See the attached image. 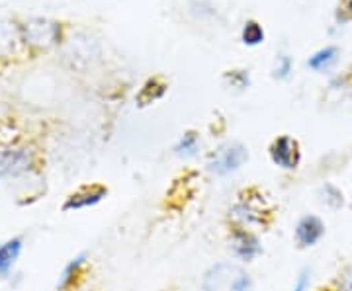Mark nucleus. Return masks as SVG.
<instances>
[{
  "instance_id": "obj_17",
  "label": "nucleus",
  "mask_w": 352,
  "mask_h": 291,
  "mask_svg": "<svg viewBox=\"0 0 352 291\" xmlns=\"http://www.w3.org/2000/svg\"><path fill=\"white\" fill-rule=\"evenodd\" d=\"M226 78L231 82V86L235 89H247L251 84V76L247 71H229Z\"/></svg>"
},
{
  "instance_id": "obj_1",
  "label": "nucleus",
  "mask_w": 352,
  "mask_h": 291,
  "mask_svg": "<svg viewBox=\"0 0 352 291\" xmlns=\"http://www.w3.org/2000/svg\"><path fill=\"white\" fill-rule=\"evenodd\" d=\"M251 286L249 272L231 262L215 264L204 274L201 279L204 291H251Z\"/></svg>"
},
{
  "instance_id": "obj_4",
  "label": "nucleus",
  "mask_w": 352,
  "mask_h": 291,
  "mask_svg": "<svg viewBox=\"0 0 352 291\" xmlns=\"http://www.w3.org/2000/svg\"><path fill=\"white\" fill-rule=\"evenodd\" d=\"M34 152L25 147H2L0 149V176H20L32 170Z\"/></svg>"
},
{
  "instance_id": "obj_16",
  "label": "nucleus",
  "mask_w": 352,
  "mask_h": 291,
  "mask_svg": "<svg viewBox=\"0 0 352 291\" xmlns=\"http://www.w3.org/2000/svg\"><path fill=\"white\" fill-rule=\"evenodd\" d=\"M292 69H294L292 57H288V55H278L276 65H274V71H272V76L278 78V80H286V78L292 75Z\"/></svg>"
},
{
  "instance_id": "obj_19",
  "label": "nucleus",
  "mask_w": 352,
  "mask_h": 291,
  "mask_svg": "<svg viewBox=\"0 0 352 291\" xmlns=\"http://www.w3.org/2000/svg\"><path fill=\"white\" fill-rule=\"evenodd\" d=\"M309 288H311V272L307 268H303L302 272L298 274L296 281H294L292 291H309Z\"/></svg>"
},
{
  "instance_id": "obj_12",
  "label": "nucleus",
  "mask_w": 352,
  "mask_h": 291,
  "mask_svg": "<svg viewBox=\"0 0 352 291\" xmlns=\"http://www.w3.org/2000/svg\"><path fill=\"white\" fill-rule=\"evenodd\" d=\"M319 198H321V202L325 203L329 209H333V211H339V209H342V207L346 205L344 191L340 190L337 184H333V182H325V184L319 188Z\"/></svg>"
},
{
  "instance_id": "obj_15",
  "label": "nucleus",
  "mask_w": 352,
  "mask_h": 291,
  "mask_svg": "<svg viewBox=\"0 0 352 291\" xmlns=\"http://www.w3.org/2000/svg\"><path fill=\"white\" fill-rule=\"evenodd\" d=\"M200 151V137L196 131H186L175 145V152L178 156H194Z\"/></svg>"
},
{
  "instance_id": "obj_11",
  "label": "nucleus",
  "mask_w": 352,
  "mask_h": 291,
  "mask_svg": "<svg viewBox=\"0 0 352 291\" xmlns=\"http://www.w3.org/2000/svg\"><path fill=\"white\" fill-rule=\"evenodd\" d=\"M22 237H14L10 241L0 244V276H8L22 253Z\"/></svg>"
},
{
  "instance_id": "obj_6",
  "label": "nucleus",
  "mask_w": 352,
  "mask_h": 291,
  "mask_svg": "<svg viewBox=\"0 0 352 291\" xmlns=\"http://www.w3.org/2000/svg\"><path fill=\"white\" fill-rule=\"evenodd\" d=\"M327 233V227H325V221L321 217L317 216H303L298 223H296V229H294V239H296V244L300 248H314L315 244L323 241Z\"/></svg>"
},
{
  "instance_id": "obj_18",
  "label": "nucleus",
  "mask_w": 352,
  "mask_h": 291,
  "mask_svg": "<svg viewBox=\"0 0 352 291\" xmlns=\"http://www.w3.org/2000/svg\"><path fill=\"white\" fill-rule=\"evenodd\" d=\"M335 291H352V264L339 272L335 279Z\"/></svg>"
},
{
  "instance_id": "obj_14",
  "label": "nucleus",
  "mask_w": 352,
  "mask_h": 291,
  "mask_svg": "<svg viewBox=\"0 0 352 291\" xmlns=\"http://www.w3.org/2000/svg\"><path fill=\"white\" fill-rule=\"evenodd\" d=\"M264 30L263 25L258 24L256 20H247L245 25H243V30H241V39H243V43L245 45H249V47H254V45H261L264 41Z\"/></svg>"
},
{
  "instance_id": "obj_2",
  "label": "nucleus",
  "mask_w": 352,
  "mask_h": 291,
  "mask_svg": "<svg viewBox=\"0 0 352 291\" xmlns=\"http://www.w3.org/2000/svg\"><path fill=\"white\" fill-rule=\"evenodd\" d=\"M249 161V152L241 143H227L212 154L208 168L215 176H229Z\"/></svg>"
},
{
  "instance_id": "obj_3",
  "label": "nucleus",
  "mask_w": 352,
  "mask_h": 291,
  "mask_svg": "<svg viewBox=\"0 0 352 291\" xmlns=\"http://www.w3.org/2000/svg\"><path fill=\"white\" fill-rule=\"evenodd\" d=\"M229 241H231L233 254L243 262H252L254 258L263 254V244L258 241V237L245 225L233 223L229 231Z\"/></svg>"
},
{
  "instance_id": "obj_8",
  "label": "nucleus",
  "mask_w": 352,
  "mask_h": 291,
  "mask_svg": "<svg viewBox=\"0 0 352 291\" xmlns=\"http://www.w3.org/2000/svg\"><path fill=\"white\" fill-rule=\"evenodd\" d=\"M108 196V188L102 184H87L73 191L63 203V211H76V209H87L96 203H100Z\"/></svg>"
},
{
  "instance_id": "obj_20",
  "label": "nucleus",
  "mask_w": 352,
  "mask_h": 291,
  "mask_svg": "<svg viewBox=\"0 0 352 291\" xmlns=\"http://www.w3.org/2000/svg\"><path fill=\"white\" fill-rule=\"evenodd\" d=\"M344 10L352 16V0H344Z\"/></svg>"
},
{
  "instance_id": "obj_13",
  "label": "nucleus",
  "mask_w": 352,
  "mask_h": 291,
  "mask_svg": "<svg viewBox=\"0 0 352 291\" xmlns=\"http://www.w3.org/2000/svg\"><path fill=\"white\" fill-rule=\"evenodd\" d=\"M164 92H166V82L164 80H161V78H149L145 82V86L138 94L139 106H149L155 100L163 98Z\"/></svg>"
},
{
  "instance_id": "obj_5",
  "label": "nucleus",
  "mask_w": 352,
  "mask_h": 291,
  "mask_svg": "<svg viewBox=\"0 0 352 291\" xmlns=\"http://www.w3.org/2000/svg\"><path fill=\"white\" fill-rule=\"evenodd\" d=\"M270 159L272 163L284 170H296L302 163V151H300V143L292 139L289 135H280L270 143Z\"/></svg>"
},
{
  "instance_id": "obj_9",
  "label": "nucleus",
  "mask_w": 352,
  "mask_h": 291,
  "mask_svg": "<svg viewBox=\"0 0 352 291\" xmlns=\"http://www.w3.org/2000/svg\"><path fill=\"white\" fill-rule=\"evenodd\" d=\"M264 216H268V211L264 209L261 202L256 203L252 198H239V202L233 205L231 209V217H233V223L237 225H266Z\"/></svg>"
},
{
  "instance_id": "obj_10",
  "label": "nucleus",
  "mask_w": 352,
  "mask_h": 291,
  "mask_svg": "<svg viewBox=\"0 0 352 291\" xmlns=\"http://www.w3.org/2000/svg\"><path fill=\"white\" fill-rule=\"evenodd\" d=\"M340 51L337 45H325L321 49H317L307 59V67L315 71V73H327L331 67H335L339 61Z\"/></svg>"
},
{
  "instance_id": "obj_7",
  "label": "nucleus",
  "mask_w": 352,
  "mask_h": 291,
  "mask_svg": "<svg viewBox=\"0 0 352 291\" xmlns=\"http://www.w3.org/2000/svg\"><path fill=\"white\" fill-rule=\"evenodd\" d=\"M22 32H24L25 41L32 45H38V47L51 45L59 38V25L50 20H43V18H30L22 25Z\"/></svg>"
}]
</instances>
